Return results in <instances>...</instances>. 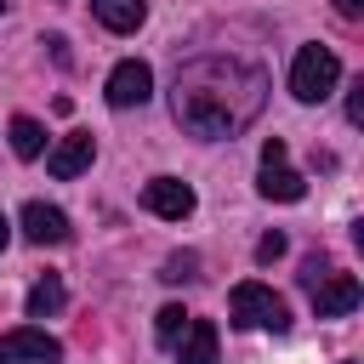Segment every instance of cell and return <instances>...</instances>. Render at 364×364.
<instances>
[{
  "label": "cell",
  "mask_w": 364,
  "mask_h": 364,
  "mask_svg": "<svg viewBox=\"0 0 364 364\" xmlns=\"http://www.w3.org/2000/svg\"><path fill=\"white\" fill-rule=\"evenodd\" d=\"M267 68L262 63H245V57H222V51H205V57H188L176 68V85H171V114L188 136L199 142H228L239 136L245 125H256V114L267 108Z\"/></svg>",
  "instance_id": "1"
},
{
  "label": "cell",
  "mask_w": 364,
  "mask_h": 364,
  "mask_svg": "<svg viewBox=\"0 0 364 364\" xmlns=\"http://www.w3.org/2000/svg\"><path fill=\"white\" fill-rule=\"evenodd\" d=\"M228 307H233V324H239V330H273V336L290 330V307H284V296H279L273 284H262V279L233 284Z\"/></svg>",
  "instance_id": "2"
},
{
  "label": "cell",
  "mask_w": 364,
  "mask_h": 364,
  "mask_svg": "<svg viewBox=\"0 0 364 364\" xmlns=\"http://www.w3.org/2000/svg\"><path fill=\"white\" fill-rule=\"evenodd\" d=\"M341 80V57L330 46H301L296 63H290V97L296 102H324Z\"/></svg>",
  "instance_id": "3"
},
{
  "label": "cell",
  "mask_w": 364,
  "mask_h": 364,
  "mask_svg": "<svg viewBox=\"0 0 364 364\" xmlns=\"http://www.w3.org/2000/svg\"><path fill=\"white\" fill-rule=\"evenodd\" d=\"M102 97H108V108H142V102L154 97V68H148L142 57H125V63H114V74H108Z\"/></svg>",
  "instance_id": "4"
},
{
  "label": "cell",
  "mask_w": 364,
  "mask_h": 364,
  "mask_svg": "<svg viewBox=\"0 0 364 364\" xmlns=\"http://www.w3.org/2000/svg\"><path fill=\"white\" fill-rule=\"evenodd\" d=\"M57 358H63V341L34 330V324L0 336V364H57Z\"/></svg>",
  "instance_id": "5"
},
{
  "label": "cell",
  "mask_w": 364,
  "mask_h": 364,
  "mask_svg": "<svg viewBox=\"0 0 364 364\" xmlns=\"http://www.w3.org/2000/svg\"><path fill=\"white\" fill-rule=\"evenodd\" d=\"M193 188L182 182V176H154L148 188H142V210H154V216H165V222H182V216H193Z\"/></svg>",
  "instance_id": "6"
},
{
  "label": "cell",
  "mask_w": 364,
  "mask_h": 364,
  "mask_svg": "<svg viewBox=\"0 0 364 364\" xmlns=\"http://www.w3.org/2000/svg\"><path fill=\"white\" fill-rule=\"evenodd\" d=\"M91 159H97V136H91V131H68V136L46 154V171H51L57 182H74Z\"/></svg>",
  "instance_id": "7"
},
{
  "label": "cell",
  "mask_w": 364,
  "mask_h": 364,
  "mask_svg": "<svg viewBox=\"0 0 364 364\" xmlns=\"http://www.w3.org/2000/svg\"><path fill=\"white\" fill-rule=\"evenodd\" d=\"M23 239H28V245H68L74 228H68V216H63L57 205L28 199V205H23Z\"/></svg>",
  "instance_id": "8"
},
{
  "label": "cell",
  "mask_w": 364,
  "mask_h": 364,
  "mask_svg": "<svg viewBox=\"0 0 364 364\" xmlns=\"http://www.w3.org/2000/svg\"><path fill=\"white\" fill-rule=\"evenodd\" d=\"M358 296H364V290H358V279L330 267V273L313 284V313H318V318H341V313H353V307H358Z\"/></svg>",
  "instance_id": "9"
},
{
  "label": "cell",
  "mask_w": 364,
  "mask_h": 364,
  "mask_svg": "<svg viewBox=\"0 0 364 364\" xmlns=\"http://www.w3.org/2000/svg\"><path fill=\"white\" fill-rule=\"evenodd\" d=\"M171 347H176V364H216V324H210V318H193V313H188L182 336H176Z\"/></svg>",
  "instance_id": "10"
},
{
  "label": "cell",
  "mask_w": 364,
  "mask_h": 364,
  "mask_svg": "<svg viewBox=\"0 0 364 364\" xmlns=\"http://www.w3.org/2000/svg\"><path fill=\"white\" fill-rule=\"evenodd\" d=\"M256 193H262V199H279V205H296V199L307 193V182H301V171H290L284 159H267V165H262V182H256Z\"/></svg>",
  "instance_id": "11"
},
{
  "label": "cell",
  "mask_w": 364,
  "mask_h": 364,
  "mask_svg": "<svg viewBox=\"0 0 364 364\" xmlns=\"http://www.w3.org/2000/svg\"><path fill=\"white\" fill-rule=\"evenodd\" d=\"M91 17H97L108 34H131V28H142L148 0H91Z\"/></svg>",
  "instance_id": "12"
},
{
  "label": "cell",
  "mask_w": 364,
  "mask_h": 364,
  "mask_svg": "<svg viewBox=\"0 0 364 364\" xmlns=\"http://www.w3.org/2000/svg\"><path fill=\"white\" fill-rule=\"evenodd\" d=\"M63 301H68L63 279H57V273H46V279H34V290H28V318H51Z\"/></svg>",
  "instance_id": "13"
},
{
  "label": "cell",
  "mask_w": 364,
  "mask_h": 364,
  "mask_svg": "<svg viewBox=\"0 0 364 364\" xmlns=\"http://www.w3.org/2000/svg\"><path fill=\"white\" fill-rule=\"evenodd\" d=\"M11 154H17V159H40V154H46V131H40V119H28V114L11 119Z\"/></svg>",
  "instance_id": "14"
},
{
  "label": "cell",
  "mask_w": 364,
  "mask_h": 364,
  "mask_svg": "<svg viewBox=\"0 0 364 364\" xmlns=\"http://www.w3.org/2000/svg\"><path fill=\"white\" fill-rule=\"evenodd\" d=\"M159 279H165V284H188V279H199V256H193V250H182V256H165Z\"/></svg>",
  "instance_id": "15"
},
{
  "label": "cell",
  "mask_w": 364,
  "mask_h": 364,
  "mask_svg": "<svg viewBox=\"0 0 364 364\" xmlns=\"http://www.w3.org/2000/svg\"><path fill=\"white\" fill-rule=\"evenodd\" d=\"M182 324H188V313H182V301H171V307H159V313H154V336H159L165 347H171V341L182 336Z\"/></svg>",
  "instance_id": "16"
},
{
  "label": "cell",
  "mask_w": 364,
  "mask_h": 364,
  "mask_svg": "<svg viewBox=\"0 0 364 364\" xmlns=\"http://www.w3.org/2000/svg\"><path fill=\"white\" fill-rule=\"evenodd\" d=\"M324 273H330V256H318V250H313V256H307V262H301V273H296V279H301V284H307V290H313V284H318V279H324Z\"/></svg>",
  "instance_id": "17"
},
{
  "label": "cell",
  "mask_w": 364,
  "mask_h": 364,
  "mask_svg": "<svg viewBox=\"0 0 364 364\" xmlns=\"http://www.w3.org/2000/svg\"><path fill=\"white\" fill-rule=\"evenodd\" d=\"M284 256V233H262L256 239V262H279Z\"/></svg>",
  "instance_id": "18"
},
{
  "label": "cell",
  "mask_w": 364,
  "mask_h": 364,
  "mask_svg": "<svg viewBox=\"0 0 364 364\" xmlns=\"http://www.w3.org/2000/svg\"><path fill=\"white\" fill-rule=\"evenodd\" d=\"M347 119L364 125V80H353V97H347Z\"/></svg>",
  "instance_id": "19"
},
{
  "label": "cell",
  "mask_w": 364,
  "mask_h": 364,
  "mask_svg": "<svg viewBox=\"0 0 364 364\" xmlns=\"http://www.w3.org/2000/svg\"><path fill=\"white\" fill-rule=\"evenodd\" d=\"M336 17H347V23H358V17H364V0H336Z\"/></svg>",
  "instance_id": "20"
},
{
  "label": "cell",
  "mask_w": 364,
  "mask_h": 364,
  "mask_svg": "<svg viewBox=\"0 0 364 364\" xmlns=\"http://www.w3.org/2000/svg\"><path fill=\"white\" fill-rule=\"evenodd\" d=\"M267 159H284V136H267V142H262V165H267Z\"/></svg>",
  "instance_id": "21"
},
{
  "label": "cell",
  "mask_w": 364,
  "mask_h": 364,
  "mask_svg": "<svg viewBox=\"0 0 364 364\" xmlns=\"http://www.w3.org/2000/svg\"><path fill=\"white\" fill-rule=\"evenodd\" d=\"M46 46H51V57H57V63H63V68H68V40H63V34H51V40H46Z\"/></svg>",
  "instance_id": "22"
},
{
  "label": "cell",
  "mask_w": 364,
  "mask_h": 364,
  "mask_svg": "<svg viewBox=\"0 0 364 364\" xmlns=\"http://www.w3.org/2000/svg\"><path fill=\"white\" fill-rule=\"evenodd\" d=\"M11 245V222H6V210H0V250Z\"/></svg>",
  "instance_id": "23"
},
{
  "label": "cell",
  "mask_w": 364,
  "mask_h": 364,
  "mask_svg": "<svg viewBox=\"0 0 364 364\" xmlns=\"http://www.w3.org/2000/svg\"><path fill=\"white\" fill-rule=\"evenodd\" d=\"M0 11H6V0H0Z\"/></svg>",
  "instance_id": "24"
}]
</instances>
